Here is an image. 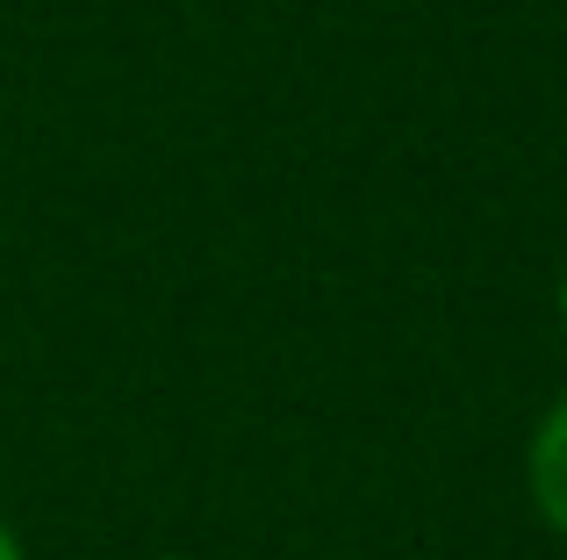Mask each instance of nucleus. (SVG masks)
I'll return each mask as SVG.
<instances>
[{
    "instance_id": "f257e3e1",
    "label": "nucleus",
    "mask_w": 567,
    "mask_h": 560,
    "mask_svg": "<svg viewBox=\"0 0 567 560\" xmlns=\"http://www.w3.org/2000/svg\"><path fill=\"white\" fill-rule=\"evenodd\" d=\"M525 481H532V504H539V518L567 539V395L539 417V432H532Z\"/></svg>"
},
{
    "instance_id": "f03ea898",
    "label": "nucleus",
    "mask_w": 567,
    "mask_h": 560,
    "mask_svg": "<svg viewBox=\"0 0 567 560\" xmlns=\"http://www.w3.org/2000/svg\"><path fill=\"white\" fill-rule=\"evenodd\" d=\"M0 560H22V547H14V532L0 525Z\"/></svg>"
},
{
    "instance_id": "7ed1b4c3",
    "label": "nucleus",
    "mask_w": 567,
    "mask_h": 560,
    "mask_svg": "<svg viewBox=\"0 0 567 560\" xmlns=\"http://www.w3.org/2000/svg\"><path fill=\"white\" fill-rule=\"evenodd\" d=\"M560 317H567V280H560Z\"/></svg>"
}]
</instances>
